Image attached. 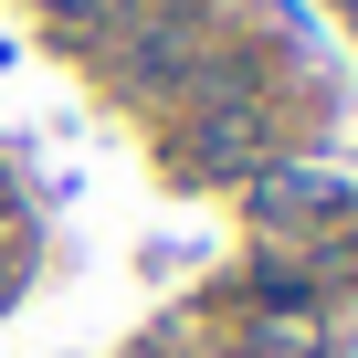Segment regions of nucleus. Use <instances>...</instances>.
I'll use <instances>...</instances> for the list:
<instances>
[{
    "instance_id": "1",
    "label": "nucleus",
    "mask_w": 358,
    "mask_h": 358,
    "mask_svg": "<svg viewBox=\"0 0 358 358\" xmlns=\"http://www.w3.org/2000/svg\"><path fill=\"white\" fill-rule=\"evenodd\" d=\"M53 11H64V22H95V11H106V0H53Z\"/></svg>"
}]
</instances>
